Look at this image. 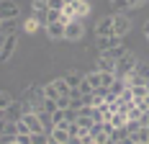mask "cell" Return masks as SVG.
<instances>
[{"label":"cell","instance_id":"obj_1","mask_svg":"<svg viewBox=\"0 0 149 144\" xmlns=\"http://www.w3.org/2000/svg\"><path fill=\"white\" fill-rule=\"evenodd\" d=\"M136 64H139V57H136L134 52H126V54L116 62V72H113V75L121 77V80H129V77L136 72Z\"/></svg>","mask_w":149,"mask_h":144},{"label":"cell","instance_id":"obj_2","mask_svg":"<svg viewBox=\"0 0 149 144\" xmlns=\"http://www.w3.org/2000/svg\"><path fill=\"white\" fill-rule=\"evenodd\" d=\"M85 36V26H82V21H70V23H64V41H80Z\"/></svg>","mask_w":149,"mask_h":144},{"label":"cell","instance_id":"obj_3","mask_svg":"<svg viewBox=\"0 0 149 144\" xmlns=\"http://www.w3.org/2000/svg\"><path fill=\"white\" fill-rule=\"evenodd\" d=\"M129 31H131V18L126 13H113V34L123 39Z\"/></svg>","mask_w":149,"mask_h":144},{"label":"cell","instance_id":"obj_4","mask_svg":"<svg viewBox=\"0 0 149 144\" xmlns=\"http://www.w3.org/2000/svg\"><path fill=\"white\" fill-rule=\"evenodd\" d=\"M18 15H21V8L13 0H0V21H10V18H18Z\"/></svg>","mask_w":149,"mask_h":144},{"label":"cell","instance_id":"obj_5","mask_svg":"<svg viewBox=\"0 0 149 144\" xmlns=\"http://www.w3.org/2000/svg\"><path fill=\"white\" fill-rule=\"evenodd\" d=\"M21 121L26 124L29 134H41V131H46L44 124H41V118H39L36 113H23V116H21Z\"/></svg>","mask_w":149,"mask_h":144},{"label":"cell","instance_id":"obj_6","mask_svg":"<svg viewBox=\"0 0 149 144\" xmlns=\"http://www.w3.org/2000/svg\"><path fill=\"white\" fill-rule=\"evenodd\" d=\"M15 46H18V34H10V36H5V46H3V52H0V62H8V59L15 54Z\"/></svg>","mask_w":149,"mask_h":144},{"label":"cell","instance_id":"obj_7","mask_svg":"<svg viewBox=\"0 0 149 144\" xmlns=\"http://www.w3.org/2000/svg\"><path fill=\"white\" fill-rule=\"evenodd\" d=\"M95 34H98V36H111V34H113V15H103V18L95 23Z\"/></svg>","mask_w":149,"mask_h":144},{"label":"cell","instance_id":"obj_8","mask_svg":"<svg viewBox=\"0 0 149 144\" xmlns=\"http://www.w3.org/2000/svg\"><path fill=\"white\" fill-rule=\"evenodd\" d=\"M98 49L100 52H108V49H113V46H118V44H123L121 41V36H116V34H111V36H98Z\"/></svg>","mask_w":149,"mask_h":144},{"label":"cell","instance_id":"obj_9","mask_svg":"<svg viewBox=\"0 0 149 144\" xmlns=\"http://www.w3.org/2000/svg\"><path fill=\"white\" fill-rule=\"evenodd\" d=\"M95 70L98 72H116V59H111L105 52H100V57L95 62Z\"/></svg>","mask_w":149,"mask_h":144},{"label":"cell","instance_id":"obj_10","mask_svg":"<svg viewBox=\"0 0 149 144\" xmlns=\"http://www.w3.org/2000/svg\"><path fill=\"white\" fill-rule=\"evenodd\" d=\"M46 36H49L52 41H64V23H62V21L49 23V26H46Z\"/></svg>","mask_w":149,"mask_h":144},{"label":"cell","instance_id":"obj_11","mask_svg":"<svg viewBox=\"0 0 149 144\" xmlns=\"http://www.w3.org/2000/svg\"><path fill=\"white\" fill-rule=\"evenodd\" d=\"M23 101L29 103H36V101H44V87L41 85H31L26 93H23Z\"/></svg>","mask_w":149,"mask_h":144},{"label":"cell","instance_id":"obj_12","mask_svg":"<svg viewBox=\"0 0 149 144\" xmlns=\"http://www.w3.org/2000/svg\"><path fill=\"white\" fill-rule=\"evenodd\" d=\"M70 5L74 8V18H77V21H82V18L90 13V5L85 3V0H74V3H70Z\"/></svg>","mask_w":149,"mask_h":144},{"label":"cell","instance_id":"obj_13","mask_svg":"<svg viewBox=\"0 0 149 144\" xmlns=\"http://www.w3.org/2000/svg\"><path fill=\"white\" fill-rule=\"evenodd\" d=\"M126 121H129L126 111H116V113H111V118H108V124H111L113 129H121V126H126Z\"/></svg>","mask_w":149,"mask_h":144},{"label":"cell","instance_id":"obj_14","mask_svg":"<svg viewBox=\"0 0 149 144\" xmlns=\"http://www.w3.org/2000/svg\"><path fill=\"white\" fill-rule=\"evenodd\" d=\"M64 80H67V85L74 90V87H80V82L85 80V75H82V72H77V70H70L67 75H64Z\"/></svg>","mask_w":149,"mask_h":144},{"label":"cell","instance_id":"obj_15","mask_svg":"<svg viewBox=\"0 0 149 144\" xmlns=\"http://www.w3.org/2000/svg\"><path fill=\"white\" fill-rule=\"evenodd\" d=\"M49 136H52V139H57L59 144H67V139H70V131H67V126H54V129L49 131Z\"/></svg>","mask_w":149,"mask_h":144},{"label":"cell","instance_id":"obj_16","mask_svg":"<svg viewBox=\"0 0 149 144\" xmlns=\"http://www.w3.org/2000/svg\"><path fill=\"white\" fill-rule=\"evenodd\" d=\"M85 80L93 85V90H98V87H103V72L93 70V72H88V75H85Z\"/></svg>","mask_w":149,"mask_h":144},{"label":"cell","instance_id":"obj_17","mask_svg":"<svg viewBox=\"0 0 149 144\" xmlns=\"http://www.w3.org/2000/svg\"><path fill=\"white\" fill-rule=\"evenodd\" d=\"M0 34H3V36L18 34V23H15V18H10V21H0Z\"/></svg>","mask_w":149,"mask_h":144},{"label":"cell","instance_id":"obj_18","mask_svg":"<svg viewBox=\"0 0 149 144\" xmlns=\"http://www.w3.org/2000/svg\"><path fill=\"white\" fill-rule=\"evenodd\" d=\"M126 52H129V49H126V46H123V44H118V46H113V49H108V52H105V54H108V57H111V59H116V62H118V59L123 57V54H126Z\"/></svg>","mask_w":149,"mask_h":144},{"label":"cell","instance_id":"obj_19","mask_svg":"<svg viewBox=\"0 0 149 144\" xmlns=\"http://www.w3.org/2000/svg\"><path fill=\"white\" fill-rule=\"evenodd\" d=\"M52 82H54V87L59 90V95H70V90H72V87L67 85V80H64V77H57V80H52Z\"/></svg>","mask_w":149,"mask_h":144},{"label":"cell","instance_id":"obj_20","mask_svg":"<svg viewBox=\"0 0 149 144\" xmlns=\"http://www.w3.org/2000/svg\"><path fill=\"white\" fill-rule=\"evenodd\" d=\"M129 87H131L134 98H147V95H149V87H147V82H141V85H129Z\"/></svg>","mask_w":149,"mask_h":144},{"label":"cell","instance_id":"obj_21","mask_svg":"<svg viewBox=\"0 0 149 144\" xmlns=\"http://www.w3.org/2000/svg\"><path fill=\"white\" fill-rule=\"evenodd\" d=\"M57 21H62L59 10H46V13H44V29L49 26V23H57Z\"/></svg>","mask_w":149,"mask_h":144},{"label":"cell","instance_id":"obj_22","mask_svg":"<svg viewBox=\"0 0 149 144\" xmlns=\"http://www.w3.org/2000/svg\"><path fill=\"white\" fill-rule=\"evenodd\" d=\"M44 98H52V101L59 98V90L54 87V82H46V85H44Z\"/></svg>","mask_w":149,"mask_h":144},{"label":"cell","instance_id":"obj_23","mask_svg":"<svg viewBox=\"0 0 149 144\" xmlns=\"http://www.w3.org/2000/svg\"><path fill=\"white\" fill-rule=\"evenodd\" d=\"M31 144H49V131H41V134H31Z\"/></svg>","mask_w":149,"mask_h":144},{"label":"cell","instance_id":"obj_24","mask_svg":"<svg viewBox=\"0 0 149 144\" xmlns=\"http://www.w3.org/2000/svg\"><path fill=\"white\" fill-rule=\"evenodd\" d=\"M13 103V95L10 93H5V90H0V108L3 111H8V106Z\"/></svg>","mask_w":149,"mask_h":144},{"label":"cell","instance_id":"obj_25","mask_svg":"<svg viewBox=\"0 0 149 144\" xmlns=\"http://www.w3.org/2000/svg\"><path fill=\"white\" fill-rule=\"evenodd\" d=\"M134 142H147L149 144V126H141V129L134 134Z\"/></svg>","mask_w":149,"mask_h":144},{"label":"cell","instance_id":"obj_26","mask_svg":"<svg viewBox=\"0 0 149 144\" xmlns=\"http://www.w3.org/2000/svg\"><path fill=\"white\" fill-rule=\"evenodd\" d=\"M113 3V10L116 13H126L129 10V0H111Z\"/></svg>","mask_w":149,"mask_h":144},{"label":"cell","instance_id":"obj_27","mask_svg":"<svg viewBox=\"0 0 149 144\" xmlns=\"http://www.w3.org/2000/svg\"><path fill=\"white\" fill-rule=\"evenodd\" d=\"M136 75H139V77H144V80L149 82V64L139 62V64H136Z\"/></svg>","mask_w":149,"mask_h":144},{"label":"cell","instance_id":"obj_28","mask_svg":"<svg viewBox=\"0 0 149 144\" xmlns=\"http://www.w3.org/2000/svg\"><path fill=\"white\" fill-rule=\"evenodd\" d=\"M139 129H141V121H126V131H129V136H134Z\"/></svg>","mask_w":149,"mask_h":144},{"label":"cell","instance_id":"obj_29","mask_svg":"<svg viewBox=\"0 0 149 144\" xmlns=\"http://www.w3.org/2000/svg\"><path fill=\"white\" fill-rule=\"evenodd\" d=\"M46 10H49L46 0H33V13H46Z\"/></svg>","mask_w":149,"mask_h":144},{"label":"cell","instance_id":"obj_30","mask_svg":"<svg viewBox=\"0 0 149 144\" xmlns=\"http://www.w3.org/2000/svg\"><path fill=\"white\" fill-rule=\"evenodd\" d=\"M59 106H57V101H52V98H44V111L46 113H54Z\"/></svg>","mask_w":149,"mask_h":144},{"label":"cell","instance_id":"obj_31","mask_svg":"<svg viewBox=\"0 0 149 144\" xmlns=\"http://www.w3.org/2000/svg\"><path fill=\"white\" fill-rule=\"evenodd\" d=\"M77 90H80V93H82V95H93V85H90L88 80H82V82H80V87H77Z\"/></svg>","mask_w":149,"mask_h":144},{"label":"cell","instance_id":"obj_32","mask_svg":"<svg viewBox=\"0 0 149 144\" xmlns=\"http://www.w3.org/2000/svg\"><path fill=\"white\" fill-rule=\"evenodd\" d=\"M46 5H49V10H62L64 8V0H46Z\"/></svg>","mask_w":149,"mask_h":144},{"label":"cell","instance_id":"obj_33","mask_svg":"<svg viewBox=\"0 0 149 144\" xmlns=\"http://www.w3.org/2000/svg\"><path fill=\"white\" fill-rule=\"evenodd\" d=\"M126 116H129V121H139V118H141V111L134 106V108H129V113H126Z\"/></svg>","mask_w":149,"mask_h":144},{"label":"cell","instance_id":"obj_34","mask_svg":"<svg viewBox=\"0 0 149 144\" xmlns=\"http://www.w3.org/2000/svg\"><path fill=\"white\" fill-rule=\"evenodd\" d=\"M15 142L18 144H31V134H15Z\"/></svg>","mask_w":149,"mask_h":144},{"label":"cell","instance_id":"obj_35","mask_svg":"<svg viewBox=\"0 0 149 144\" xmlns=\"http://www.w3.org/2000/svg\"><path fill=\"white\" fill-rule=\"evenodd\" d=\"M36 29H39V21H36V18H31L29 23H26V31H29V34H33Z\"/></svg>","mask_w":149,"mask_h":144},{"label":"cell","instance_id":"obj_36","mask_svg":"<svg viewBox=\"0 0 149 144\" xmlns=\"http://www.w3.org/2000/svg\"><path fill=\"white\" fill-rule=\"evenodd\" d=\"M147 0H129V8H141Z\"/></svg>","mask_w":149,"mask_h":144},{"label":"cell","instance_id":"obj_37","mask_svg":"<svg viewBox=\"0 0 149 144\" xmlns=\"http://www.w3.org/2000/svg\"><path fill=\"white\" fill-rule=\"evenodd\" d=\"M139 121H141V126H149V111H144V113H141V118H139Z\"/></svg>","mask_w":149,"mask_h":144},{"label":"cell","instance_id":"obj_38","mask_svg":"<svg viewBox=\"0 0 149 144\" xmlns=\"http://www.w3.org/2000/svg\"><path fill=\"white\" fill-rule=\"evenodd\" d=\"M67 144H85V142H82V136H70Z\"/></svg>","mask_w":149,"mask_h":144},{"label":"cell","instance_id":"obj_39","mask_svg":"<svg viewBox=\"0 0 149 144\" xmlns=\"http://www.w3.org/2000/svg\"><path fill=\"white\" fill-rule=\"evenodd\" d=\"M144 36L149 39V21H144Z\"/></svg>","mask_w":149,"mask_h":144},{"label":"cell","instance_id":"obj_40","mask_svg":"<svg viewBox=\"0 0 149 144\" xmlns=\"http://www.w3.org/2000/svg\"><path fill=\"white\" fill-rule=\"evenodd\" d=\"M3 46H5V36L0 34V52H3Z\"/></svg>","mask_w":149,"mask_h":144},{"label":"cell","instance_id":"obj_41","mask_svg":"<svg viewBox=\"0 0 149 144\" xmlns=\"http://www.w3.org/2000/svg\"><path fill=\"white\" fill-rule=\"evenodd\" d=\"M0 121H5V111L3 108H0Z\"/></svg>","mask_w":149,"mask_h":144},{"label":"cell","instance_id":"obj_42","mask_svg":"<svg viewBox=\"0 0 149 144\" xmlns=\"http://www.w3.org/2000/svg\"><path fill=\"white\" fill-rule=\"evenodd\" d=\"M49 144H59V142H57V139H52V136H49Z\"/></svg>","mask_w":149,"mask_h":144},{"label":"cell","instance_id":"obj_43","mask_svg":"<svg viewBox=\"0 0 149 144\" xmlns=\"http://www.w3.org/2000/svg\"><path fill=\"white\" fill-rule=\"evenodd\" d=\"M70 3H74V0H64V5H70Z\"/></svg>","mask_w":149,"mask_h":144},{"label":"cell","instance_id":"obj_44","mask_svg":"<svg viewBox=\"0 0 149 144\" xmlns=\"http://www.w3.org/2000/svg\"><path fill=\"white\" fill-rule=\"evenodd\" d=\"M134 144H147V142H134Z\"/></svg>","mask_w":149,"mask_h":144},{"label":"cell","instance_id":"obj_45","mask_svg":"<svg viewBox=\"0 0 149 144\" xmlns=\"http://www.w3.org/2000/svg\"><path fill=\"white\" fill-rule=\"evenodd\" d=\"M113 144H121V142H113Z\"/></svg>","mask_w":149,"mask_h":144},{"label":"cell","instance_id":"obj_46","mask_svg":"<svg viewBox=\"0 0 149 144\" xmlns=\"http://www.w3.org/2000/svg\"><path fill=\"white\" fill-rule=\"evenodd\" d=\"M93 144H95V142H93Z\"/></svg>","mask_w":149,"mask_h":144}]
</instances>
